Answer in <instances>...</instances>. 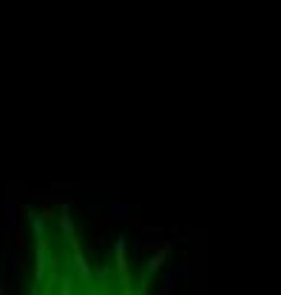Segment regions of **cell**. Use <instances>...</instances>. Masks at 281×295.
<instances>
[{
    "label": "cell",
    "instance_id": "obj_6",
    "mask_svg": "<svg viewBox=\"0 0 281 295\" xmlns=\"http://www.w3.org/2000/svg\"><path fill=\"white\" fill-rule=\"evenodd\" d=\"M32 230H34V236H37V241L43 238V219L40 216H32Z\"/></svg>",
    "mask_w": 281,
    "mask_h": 295
},
{
    "label": "cell",
    "instance_id": "obj_5",
    "mask_svg": "<svg viewBox=\"0 0 281 295\" xmlns=\"http://www.w3.org/2000/svg\"><path fill=\"white\" fill-rule=\"evenodd\" d=\"M168 247H170V244H162V247H159V253H157V256H154V258L148 261V272H154V270H157V267H159V264H162V258H165V253H168Z\"/></svg>",
    "mask_w": 281,
    "mask_h": 295
},
{
    "label": "cell",
    "instance_id": "obj_3",
    "mask_svg": "<svg viewBox=\"0 0 281 295\" xmlns=\"http://www.w3.org/2000/svg\"><path fill=\"white\" fill-rule=\"evenodd\" d=\"M74 267H77V272H80L82 281H88V278H91V270H88V264H85V258L80 256V250H74Z\"/></svg>",
    "mask_w": 281,
    "mask_h": 295
},
{
    "label": "cell",
    "instance_id": "obj_4",
    "mask_svg": "<svg viewBox=\"0 0 281 295\" xmlns=\"http://www.w3.org/2000/svg\"><path fill=\"white\" fill-rule=\"evenodd\" d=\"M43 272H45V241L40 238L37 241V278H43Z\"/></svg>",
    "mask_w": 281,
    "mask_h": 295
},
{
    "label": "cell",
    "instance_id": "obj_1",
    "mask_svg": "<svg viewBox=\"0 0 281 295\" xmlns=\"http://www.w3.org/2000/svg\"><path fill=\"white\" fill-rule=\"evenodd\" d=\"M117 272L122 278V287L131 290V275H128V261H125V241H117Z\"/></svg>",
    "mask_w": 281,
    "mask_h": 295
},
{
    "label": "cell",
    "instance_id": "obj_7",
    "mask_svg": "<svg viewBox=\"0 0 281 295\" xmlns=\"http://www.w3.org/2000/svg\"><path fill=\"white\" fill-rule=\"evenodd\" d=\"M60 295H71V281H68V278L63 281V290H60Z\"/></svg>",
    "mask_w": 281,
    "mask_h": 295
},
{
    "label": "cell",
    "instance_id": "obj_2",
    "mask_svg": "<svg viewBox=\"0 0 281 295\" xmlns=\"http://www.w3.org/2000/svg\"><path fill=\"white\" fill-rule=\"evenodd\" d=\"M60 224H63V230H66V238L71 241V247L77 250V238H74V224H71V216H68V210H63V216H60Z\"/></svg>",
    "mask_w": 281,
    "mask_h": 295
}]
</instances>
